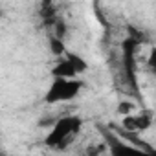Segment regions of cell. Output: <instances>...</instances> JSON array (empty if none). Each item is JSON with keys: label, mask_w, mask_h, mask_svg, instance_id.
<instances>
[{"label": "cell", "mask_w": 156, "mask_h": 156, "mask_svg": "<svg viewBox=\"0 0 156 156\" xmlns=\"http://www.w3.org/2000/svg\"><path fill=\"white\" fill-rule=\"evenodd\" d=\"M83 121L77 116H64L61 119H55L51 125V132L46 136V145L48 147H64L66 140L73 134L79 132Z\"/></svg>", "instance_id": "cell-1"}, {"label": "cell", "mask_w": 156, "mask_h": 156, "mask_svg": "<svg viewBox=\"0 0 156 156\" xmlns=\"http://www.w3.org/2000/svg\"><path fill=\"white\" fill-rule=\"evenodd\" d=\"M81 87H83V83L79 79H75V77H72V79L53 77V83L48 88V92L44 96V101L48 105L59 103V101H70V99H73L77 94H79Z\"/></svg>", "instance_id": "cell-2"}, {"label": "cell", "mask_w": 156, "mask_h": 156, "mask_svg": "<svg viewBox=\"0 0 156 156\" xmlns=\"http://www.w3.org/2000/svg\"><path fill=\"white\" fill-rule=\"evenodd\" d=\"M103 136H105L107 143L110 145L112 156H127V154H138V152H141L138 147L129 145V143H123V141L112 132V129H110V130H105V129H103Z\"/></svg>", "instance_id": "cell-3"}, {"label": "cell", "mask_w": 156, "mask_h": 156, "mask_svg": "<svg viewBox=\"0 0 156 156\" xmlns=\"http://www.w3.org/2000/svg\"><path fill=\"white\" fill-rule=\"evenodd\" d=\"M151 123H152L151 114H140V116L127 114L125 119H123V129L125 130H130V132H140V130L149 129Z\"/></svg>", "instance_id": "cell-4"}, {"label": "cell", "mask_w": 156, "mask_h": 156, "mask_svg": "<svg viewBox=\"0 0 156 156\" xmlns=\"http://www.w3.org/2000/svg\"><path fill=\"white\" fill-rule=\"evenodd\" d=\"M51 75H53V77H64V79H72V77L77 75V72H75L73 66L64 59V61H61V62L51 70Z\"/></svg>", "instance_id": "cell-5"}, {"label": "cell", "mask_w": 156, "mask_h": 156, "mask_svg": "<svg viewBox=\"0 0 156 156\" xmlns=\"http://www.w3.org/2000/svg\"><path fill=\"white\" fill-rule=\"evenodd\" d=\"M64 55H66V61L73 66V70H75L77 73H83V72L88 70V62H87L83 57H79L77 53H73V51H64Z\"/></svg>", "instance_id": "cell-6"}, {"label": "cell", "mask_w": 156, "mask_h": 156, "mask_svg": "<svg viewBox=\"0 0 156 156\" xmlns=\"http://www.w3.org/2000/svg\"><path fill=\"white\" fill-rule=\"evenodd\" d=\"M39 15L42 20H48V19H53L55 17V4L53 0H42L41 2V9H39Z\"/></svg>", "instance_id": "cell-7"}, {"label": "cell", "mask_w": 156, "mask_h": 156, "mask_svg": "<svg viewBox=\"0 0 156 156\" xmlns=\"http://www.w3.org/2000/svg\"><path fill=\"white\" fill-rule=\"evenodd\" d=\"M50 51L53 53V55H62L64 51H66V46H64V42H62V39H59V37H50Z\"/></svg>", "instance_id": "cell-8"}, {"label": "cell", "mask_w": 156, "mask_h": 156, "mask_svg": "<svg viewBox=\"0 0 156 156\" xmlns=\"http://www.w3.org/2000/svg\"><path fill=\"white\" fill-rule=\"evenodd\" d=\"M51 28H53V35H55V37H59V39L64 37V33H66V24H64L62 20H55Z\"/></svg>", "instance_id": "cell-9"}, {"label": "cell", "mask_w": 156, "mask_h": 156, "mask_svg": "<svg viewBox=\"0 0 156 156\" xmlns=\"http://www.w3.org/2000/svg\"><path fill=\"white\" fill-rule=\"evenodd\" d=\"M134 110V105L130 103V101H121L119 105H118V114H121V116H127V114H130Z\"/></svg>", "instance_id": "cell-10"}, {"label": "cell", "mask_w": 156, "mask_h": 156, "mask_svg": "<svg viewBox=\"0 0 156 156\" xmlns=\"http://www.w3.org/2000/svg\"><path fill=\"white\" fill-rule=\"evenodd\" d=\"M0 19H2V11H0Z\"/></svg>", "instance_id": "cell-11"}]
</instances>
